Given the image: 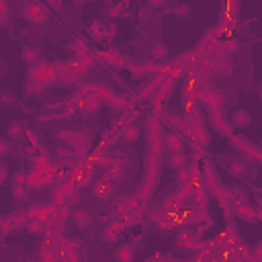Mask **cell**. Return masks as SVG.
<instances>
[{"label": "cell", "instance_id": "cell-16", "mask_svg": "<svg viewBox=\"0 0 262 262\" xmlns=\"http://www.w3.org/2000/svg\"><path fill=\"white\" fill-rule=\"evenodd\" d=\"M8 135H11V138L21 140L23 135H25V127H23V123H21V121H11V123H8Z\"/></svg>", "mask_w": 262, "mask_h": 262}, {"label": "cell", "instance_id": "cell-14", "mask_svg": "<svg viewBox=\"0 0 262 262\" xmlns=\"http://www.w3.org/2000/svg\"><path fill=\"white\" fill-rule=\"evenodd\" d=\"M121 135H123L125 141H135L140 138V127H138V125H133V123H129V125H125V127H123Z\"/></svg>", "mask_w": 262, "mask_h": 262}, {"label": "cell", "instance_id": "cell-6", "mask_svg": "<svg viewBox=\"0 0 262 262\" xmlns=\"http://www.w3.org/2000/svg\"><path fill=\"white\" fill-rule=\"evenodd\" d=\"M13 192L17 199H25L29 192V182L25 174H15V182H13Z\"/></svg>", "mask_w": 262, "mask_h": 262}, {"label": "cell", "instance_id": "cell-8", "mask_svg": "<svg viewBox=\"0 0 262 262\" xmlns=\"http://www.w3.org/2000/svg\"><path fill=\"white\" fill-rule=\"evenodd\" d=\"M115 258H117V262H133L135 260V250L131 244H123L119 246L117 250H115Z\"/></svg>", "mask_w": 262, "mask_h": 262}, {"label": "cell", "instance_id": "cell-4", "mask_svg": "<svg viewBox=\"0 0 262 262\" xmlns=\"http://www.w3.org/2000/svg\"><path fill=\"white\" fill-rule=\"evenodd\" d=\"M209 121H211V125H213V129H215V131L227 135V138H229V135H234V125L229 123L227 117H223L219 111H211Z\"/></svg>", "mask_w": 262, "mask_h": 262}, {"label": "cell", "instance_id": "cell-11", "mask_svg": "<svg viewBox=\"0 0 262 262\" xmlns=\"http://www.w3.org/2000/svg\"><path fill=\"white\" fill-rule=\"evenodd\" d=\"M121 229H125L123 227V223L121 221H113L111 226H106V229H105V234H103V238L106 240V242H115L119 238V234H121Z\"/></svg>", "mask_w": 262, "mask_h": 262}, {"label": "cell", "instance_id": "cell-24", "mask_svg": "<svg viewBox=\"0 0 262 262\" xmlns=\"http://www.w3.org/2000/svg\"><path fill=\"white\" fill-rule=\"evenodd\" d=\"M6 176H8V172H6V166H2V164H0V184H2V182L6 180Z\"/></svg>", "mask_w": 262, "mask_h": 262}, {"label": "cell", "instance_id": "cell-25", "mask_svg": "<svg viewBox=\"0 0 262 262\" xmlns=\"http://www.w3.org/2000/svg\"><path fill=\"white\" fill-rule=\"evenodd\" d=\"M176 15L180 17V15H191V8L189 6H178L176 8Z\"/></svg>", "mask_w": 262, "mask_h": 262}, {"label": "cell", "instance_id": "cell-19", "mask_svg": "<svg viewBox=\"0 0 262 262\" xmlns=\"http://www.w3.org/2000/svg\"><path fill=\"white\" fill-rule=\"evenodd\" d=\"M23 60L29 62V64H33L37 60V50H35V47H25V50H23Z\"/></svg>", "mask_w": 262, "mask_h": 262}, {"label": "cell", "instance_id": "cell-21", "mask_svg": "<svg viewBox=\"0 0 262 262\" xmlns=\"http://www.w3.org/2000/svg\"><path fill=\"white\" fill-rule=\"evenodd\" d=\"M11 154V141L8 140H0V158H4Z\"/></svg>", "mask_w": 262, "mask_h": 262}, {"label": "cell", "instance_id": "cell-22", "mask_svg": "<svg viewBox=\"0 0 262 262\" xmlns=\"http://www.w3.org/2000/svg\"><path fill=\"white\" fill-rule=\"evenodd\" d=\"M6 17H8V4L4 0H0V21H6Z\"/></svg>", "mask_w": 262, "mask_h": 262}, {"label": "cell", "instance_id": "cell-12", "mask_svg": "<svg viewBox=\"0 0 262 262\" xmlns=\"http://www.w3.org/2000/svg\"><path fill=\"white\" fill-rule=\"evenodd\" d=\"M74 221H76V227L84 231V229H88V227H90L92 217H90V215H88V213H86L84 209H78V211L74 213Z\"/></svg>", "mask_w": 262, "mask_h": 262}, {"label": "cell", "instance_id": "cell-13", "mask_svg": "<svg viewBox=\"0 0 262 262\" xmlns=\"http://www.w3.org/2000/svg\"><path fill=\"white\" fill-rule=\"evenodd\" d=\"M231 125L234 127H240V129H244V127H248L250 125V113L248 111H236L234 115H231Z\"/></svg>", "mask_w": 262, "mask_h": 262}, {"label": "cell", "instance_id": "cell-26", "mask_svg": "<svg viewBox=\"0 0 262 262\" xmlns=\"http://www.w3.org/2000/svg\"><path fill=\"white\" fill-rule=\"evenodd\" d=\"M29 262H39V260H29Z\"/></svg>", "mask_w": 262, "mask_h": 262}, {"label": "cell", "instance_id": "cell-18", "mask_svg": "<svg viewBox=\"0 0 262 262\" xmlns=\"http://www.w3.org/2000/svg\"><path fill=\"white\" fill-rule=\"evenodd\" d=\"M227 168H229V172L234 174V176H244L246 174V164L244 162H231Z\"/></svg>", "mask_w": 262, "mask_h": 262}, {"label": "cell", "instance_id": "cell-5", "mask_svg": "<svg viewBox=\"0 0 262 262\" xmlns=\"http://www.w3.org/2000/svg\"><path fill=\"white\" fill-rule=\"evenodd\" d=\"M113 191H115V180H111L109 176H105V178H101V180L94 182V195L99 197L101 201L111 199Z\"/></svg>", "mask_w": 262, "mask_h": 262}, {"label": "cell", "instance_id": "cell-23", "mask_svg": "<svg viewBox=\"0 0 262 262\" xmlns=\"http://www.w3.org/2000/svg\"><path fill=\"white\" fill-rule=\"evenodd\" d=\"M115 33H117V27H115V25H106L105 35H106V37H115Z\"/></svg>", "mask_w": 262, "mask_h": 262}, {"label": "cell", "instance_id": "cell-10", "mask_svg": "<svg viewBox=\"0 0 262 262\" xmlns=\"http://www.w3.org/2000/svg\"><path fill=\"white\" fill-rule=\"evenodd\" d=\"M105 31H106V25L103 21H99V18H94V21L88 25V33L94 41H101L105 37Z\"/></svg>", "mask_w": 262, "mask_h": 262}, {"label": "cell", "instance_id": "cell-17", "mask_svg": "<svg viewBox=\"0 0 262 262\" xmlns=\"http://www.w3.org/2000/svg\"><path fill=\"white\" fill-rule=\"evenodd\" d=\"M170 166H174V168H187V158L182 156V154L178 152V154H172L170 156Z\"/></svg>", "mask_w": 262, "mask_h": 262}, {"label": "cell", "instance_id": "cell-2", "mask_svg": "<svg viewBox=\"0 0 262 262\" xmlns=\"http://www.w3.org/2000/svg\"><path fill=\"white\" fill-rule=\"evenodd\" d=\"M229 143L234 145L238 152H244L248 158L258 160V148L250 140H246V135H229Z\"/></svg>", "mask_w": 262, "mask_h": 262}, {"label": "cell", "instance_id": "cell-7", "mask_svg": "<svg viewBox=\"0 0 262 262\" xmlns=\"http://www.w3.org/2000/svg\"><path fill=\"white\" fill-rule=\"evenodd\" d=\"M236 213H238L240 219H246V221H250V223L258 221V213L252 209L250 205H246V201H244V203H238V205H236Z\"/></svg>", "mask_w": 262, "mask_h": 262}, {"label": "cell", "instance_id": "cell-9", "mask_svg": "<svg viewBox=\"0 0 262 262\" xmlns=\"http://www.w3.org/2000/svg\"><path fill=\"white\" fill-rule=\"evenodd\" d=\"M162 145H166L172 154H178L182 150V140H180V135H176V133H168L166 138H164Z\"/></svg>", "mask_w": 262, "mask_h": 262}, {"label": "cell", "instance_id": "cell-20", "mask_svg": "<svg viewBox=\"0 0 262 262\" xmlns=\"http://www.w3.org/2000/svg\"><path fill=\"white\" fill-rule=\"evenodd\" d=\"M156 60H162V57H166L168 55V50H166V45H156L154 47V53H152Z\"/></svg>", "mask_w": 262, "mask_h": 262}, {"label": "cell", "instance_id": "cell-3", "mask_svg": "<svg viewBox=\"0 0 262 262\" xmlns=\"http://www.w3.org/2000/svg\"><path fill=\"white\" fill-rule=\"evenodd\" d=\"M52 180H53L52 170H33L27 176L29 189H45L47 184H52Z\"/></svg>", "mask_w": 262, "mask_h": 262}, {"label": "cell", "instance_id": "cell-15", "mask_svg": "<svg viewBox=\"0 0 262 262\" xmlns=\"http://www.w3.org/2000/svg\"><path fill=\"white\" fill-rule=\"evenodd\" d=\"M39 262H60V256H57V250L55 248H43L41 254H39Z\"/></svg>", "mask_w": 262, "mask_h": 262}, {"label": "cell", "instance_id": "cell-1", "mask_svg": "<svg viewBox=\"0 0 262 262\" xmlns=\"http://www.w3.org/2000/svg\"><path fill=\"white\" fill-rule=\"evenodd\" d=\"M25 17L29 18V21L41 25L50 18V11H47V6L41 4V2H27L25 4Z\"/></svg>", "mask_w": 262, "mask_h": 262}]
</instances>
